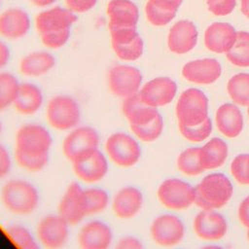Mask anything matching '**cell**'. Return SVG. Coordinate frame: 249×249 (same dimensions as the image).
I'll return each mask as SVG.
<instances>
[{
	"instance_id": "6da1fadb",
	"label": "cell",
	"mask_w": 249,
	"mask_h": 249,
	"mask_svg": "<svg viewBox=\"0 0 249 249\" xmlns=\"http://www.w3.org/2000/svg\"><path fill=\"white\" fill-rule=\"evenodd\" d=\"M78 17L68 8L55 6L40 12L35 18V26L41 42L50 49L63 47L71 35V27Z\"/></svg>"
},
{
	"instance_id": "7a4b0ae2",
	"label": "cell",
	"mask_w": 249,
	"mask_h": 249,
	"mask_svg": "<svg viewBox=\"0 0 249 249\" xmlns=\"http://www.w3.org/2000/svg\"><path fill=\"white\" fill-rule=\"evenodd\" d=\"M1 200L10 212L26 215L36 210L39 204V193L31 183L23 179H13L3 186Z\"/></svg>"
},
{
	"instance_id": "3957f363",
	"label": "cell",
	"mask_w": 249,
	"mask_h": 249,
	"mask_svg": "<svg viewBox=\"0 0 249 249\" xmlns=\"http://www.w3.org/2000/svg\"><path fill=\"white\" fill-rule=\"evenodd\" d=\"M195 203L204 209L211 210L224 206L232 195L231 181L222 173L205 176L195 188Z\"/></svg>"
},
{
	"instance_id": "277c9868",
	"label": "cell",
	"mask_w": 249,
	"mask_h": 249,
	"mask_svg": "<svg viewBox=\"0 0 249 249\" xmlns=\"http://www.w3.org/2000/svg\"><path fill=\"white\" fill-rule=\"evenodd\" d=\"M53 137L49 130L39 124H26L16 134V153L28 157L49 155Z\"/></svg>"
},
{
	"instance_id": "5b68a950",
	"label": "cell",
	"mask_w": 249,
	"mask_h": 249,
	"mask_svg": "<svg viewBox=\"0 0 249 249\" xmlns=\"http://www.w3.org/2000/svg\"><path fill=\"white\" fill-rule=\"evenodd\" d=\"M48 123L58 130H71L78 126L81 120V109L71 96L59 94L51 98L47 104Z\"/></svg>"
},
{
	"instance_id": "8992f818",
	"label": "cell",
	"mask_w": 249,
	"mask_h": 249,
	"mask_svg": "<svg viewBox=\"0 0 249 249\" xmlns=\"http://www.w3.org/2000/svg\"><path fill=\"white\" fill-rule=\"evenodd\" d=\"M99 135L91 126H76L64 137L62 151L73 163L98 150Z\"/></svg>"
},
{
	"instance_id": "52a82bcc",
	"label": "cell",
	"mask_w": 249,
	"mask_h": 249,
	"mask_svg": "<svg viewBox=\"0 0 249 249\" xmlns=\"http://www.w3.org/2000/svg\"><path fill=\"white\" fill-rule=\"evenodd\" d=\"M208 99L197 89H188L179 97L176 104V116L179 124L187 126L201 124L208 116Z\"/></svg>"
},
{
	"instance_id": "ba28073f",
	"label": "cell",
	"mask_w": 249,
	"mask_h": 249,
	"mask_svg": "<svg viewBox=\"0 0 249 249\" xmlns=\"http://www.w3.org/2000/svg\"><path fill=\"white\" fill-rule=\"evenodd\" d=\"M105 150L109 159L122 167L134 165L141 156L138 142L131 135L123 131L114 132L107 138Z\"/></svg>"
},
{
	"instance_id": "9c48e42d",
	"label": "cell",
	"mask_w": 249,
	"mask_h": 249,
	"mask_svg": "<svg viewBox=\"0 0 249 249\" xmlns=\"http://www.w3.org/2000/svg\"><path fill=\"white\" fill-rule=\"evenodd\" d=\"M107 81L111 92L124 99L139 92L142 83V74L140 70L134 66L117 64L110 68Z\"/></svg>"
},
{
	"instance_id": "30bf717a",
	"label": "cell",
	"mask_w": 249,
	"mask_h": 249,
	"mask_svg": "<svg viewBox=\"0 0 249 249\" xmlns=\"http://www.w3.org/2000/svg\"><path fill=\"white\" fill-rule=\"evenodd\" d=\"M109 31L112 49L120 59L134 61L142 55L144 43L137 27L109 28Z\"/></svg>"
},
{
	"instance_id": "8fae6325",
	"label": "cell",
	"mask_w": 249,
	"mask_h": 249,
	"mask_svg": "<svg viewBox=\"0 0 249 249\" xmlns=\"http://www.w3.org/2000/svg\"><path fill=\"white\" fill-rule=\"evenodd\" d=\"M158 196L167 208L180 210L195 202L196 194L190 184L179 179H167L159 187Z\"/></svg>"
},
{
	"instance_id": "7c38bea8",
	"label": "cell",
	"mask_w": 249,
	"mask_h": 249,
	"mask_svg": "<svg viewBox=\"0 0 249 249\" xmlns=\"http://www.w3.org/2000/svg\"><path fill=\"white\" fill-rule=\"evenodd\" d=\"M58 214L69 225L79 224L87 215L85 190L77 182H72L65 190L59 203Z\"/></svg>"
},
{
	"instance_id": "4fadbf2b",
	"label": "cell",
	"mask_w": 249,
	"mask_h": 249,
	"mask_svg": "<svg viewBox=\"0 0 249 249\" xmlns=\"http://www.w3.org/2000/svg\"><path fill=\"white\" fill-rule=\"evenodd\" d=\"M37 236L45 247L60 248L68 240L69 224L59 214L48 215L39 222Z\"/></svg>"
},
{
	"instance_id": "5bb4252c",
	"label": "cell",
	"mask_w": 249,
	"mask_h": 249,
	"mask_svg": "<svg viewBox=\"0 0 249 249\" xmlns=\"http://www.w3.org/2000/svg\"><path fill=\"white\" fill-rule=\"evenodd\" d=\"M176 90L177 86L173 80L167 77H158L142 86L138 94L146 104L157 108L171 102Z\"/></svg>"
},
{
	"instance_id": "9a60e30c",
	"label": "cell",
	"mask_w": 249,
	"mask_h": 249,
	"mask_svg": "<svg viewBox=\"0 0 249 249\" xmlns=\"http://www.w3.org/2000/svg\"><path fill=\"white\" fill-rule=\"evenodd\" d=\"M151 235L160 245L170 246L181 241L184 235V226L181 220L169 214L156 218L151 226Z\"/></svg>"
},
{
	"instance_id": "2e32d148",
	"label": "cell",
	"mask_w": 249,
	"mask_h": 249,
	"mask_svg": "<svg viewBox=\"0 0 249 249\" xmlns=\"http://www.w3.org/2000/svg\"><path fill=\"white\" fill-rule=\"evenodd\" d=\"M113 241V231L104 222L92 220L85 224L78 234L83 249H106Z\"/></svg>"
},
{
	"instance_id": "e0dca14e",
	"label": "cell",
	"mask_w": 249,
	"mask_h": 249,
	"mask_svg": "<svg viewBox=\"0 0 249 249\" xmlns=\"http://www.w3.org/2000/svg\"><path fill=\"white\" fill-rule=\"evenodd\" d=\"M76 176L86 183H96L102 180L108 172V160L98 150L88 157L72 163Z\"/></svg>"
},
{
	"instance_id": "ac0fdd59",
	"label": "cell",
	"mask_w": 249,
	"mask_h": 249,
	"mask_svg": "<svg viewBox=\"0 0 249 249\" xmlns=\"http://www.w3.org/2000/svg\"><path fill=\"white\" fill-rule=\"evenodd\" d=\"M30 26L29 15L20 8H9L0 15V35L9 40L24 37Z\"/></svg>"
},
{
	"instance_id": "d6986e66",
	"label": "cell",
	"mask_w": 249,
	"mask_h": 249,
	"mask_svg": "<svg viewBox=\"0 0 249 249\" xmlns=\"http://www.w3.org/2000/svg\"><path fill=\"white\" fill-rule=\"evenodd\" d=\"M122 111L129 123L130 128L146 125L160 115L156 107L146 104L138 93L124 99Z\"/></svg>"
},
{
	"instance_id": "ffe728a7",
	"label": "cell",
	"mask_w": 249,
	"mask_h": 249,
	"mask_svg": "<svg viewBox=\"0 0 249 249\" xmlns=\"http://www.w3.org/2000/svg\"><path fill=\"white\" fill-rule=\"evenodd\" d=\"M196 233L205 240H218L227 232V222L218 212L204 210L199 212L194 222Z\"/></svg>"
},
{
	"instance_id": "44dd1931",
	"label": "cell",
	"mask_w": 249,
	"mask_h": 249,
	"mask_svg": "<svg viewBox=\"0 0 249 249\" xmlns=\"http://www.w3.org/2000/svg\"><path fill=\"white\" fill-rule=\"evenodd\" d=\"M143 195L135 187L126 186L120 189L114 196L112 208L115 215L123 220L131 219L141 209Z\"/></svg>"
},
{
	"instance_id": "7402d4cb",
	"label": "cell",
	"mask_w": 249,
	"mask_h": 249,
	"mask_svg": "<svg viewBox=\"0 0 249 249\" xmlns=\"http://www.w3.org/2000/svg\"><path fill=\"white\" fill-rule=\"evenodd\" d=\"M197 31L195 24L190 20L176 22L169 31L167 44L172 53L182 54L190 52L196 45Z\"/></svg>"
},
{
	"instance_id": "603a6c76",
	"label": "cell",
	"mask_w": 249,
	"mask_h": 249,
	"mask_svg": "<svg viewBox=\"0 0 249 249\" xmlns=\"http://www.w3.org/2000/svg\"><path fill=\"white\" fill-rule=\"evenodd\" d=\"M109 28L137 27L139 10L131 0H111L107 5Z\"/></svg>"
},
{
	"instance_id": "cb8c5ba5",
	"label": "cell",
	"mask_w": 249,
	"mask_h": 249,
	"mask_svg": "<svg viewBox=\"0 0 249 249\" xmlns=\"http://www.w3.org/2000/svg\"><path fill=\"white\" fill-rule=\"evenodd\" d=\"M222 68L218 60L203 58L186 63L182 69L183 76L190 82L196 84L214 83L221 75Z\"/></svg>"
},
{
	"instance_id": "d4e9b609",
	"label": "cell",
	"mask_w": 249,
	"mask_h": 249,
	"mask_svg": "<svg viewBox=\"0 0 249 249\" xmlns=\"http://www.w3.org/2000/svg\"><path fill=\"white\" fill-rule=\"evenodd\" d=\"M234 27L227 22H214L204 33V43L208 50L217 53H227L236 40Z\"/></svg>"
},
{
	"instance_id": "484cf974",
	"label": "cell",
	"mask_w": 249,
	"mask_h": 249,
	"mask_svg": "<svg viewBox=\"0 0 249 249\" xmlns=\"http://www.w3.org/2000/svg\"><path fill=\"white\" fill-rule=\"evenodd\" d=\"M44 95L38 86L32 83L19 85L14 106L22 115H32L40 110L43 105Z\"/></svg>"
},
{
	"instance_id": "4316f807",
	"label": "cell",
	"mask_w": 249,
	"mask_h": 249,
	"mask_svg": "<svg viewBox=\"0 0 249 249\" xmlns=\"http://www.w3.org/2000/svg\"><path fill=\"white\" fill-rule=\"evenodd\" d=\"M218 129L228 137H236L243 128V118L239 109L231 103L223 104L216 113Z\"/></svg>"
},
{
	"instance_id": "83f0119b",
	"label": "cell",
	"mask_w": 249,
	"mask_h": 249,
	"mask_svg": "<svg viewBox=\"0 0 249 249\" xmlns=\"http://www.w3.org/2000/svg\"><path fill=\"white\" fill-rule=\"evenodd\" d=\"M55 65L54 56L48 52H32L19 62L20 72L29 77H38L50 72Z\"/></svg>"
},
{
	"instance_id": "f1b7e54d",
	"label": "cell",
	"mask_w": 249,
	"mask_h": 249,
	"mask_svg": "<svg viewBox=\"0 0 249 249\" xmlns=\"http://www.w3.org/2000/svg\"><path fill=\"white\" fill-rule=\"evenodd\" d=\"M228 156V146L220 138H212L203 147L199 148L198 159L204 169L221 166Z\"/></svg>"
},
{
	"instance_id": "f546056e",
	"label": "cell",
	"mask_w": 249,
	"mask_h": 249,
	"mask_svg": "<svg viewBox=\"0 0 249 249\" xmlns=\"http://www.w3.org/2000/svg\"><path fill=\"white\" fill-rule=\"evenodd\" d=\"M228 59L236 66H249V32L239 31L232 47L226 53Z\"/></svg>"
},
{
	"instance_id": "4dcf8cb0",
	"label": "cell",
	"mask_w": 249,
	"mask_h": 249,
	"mask_svg": "<svg viewBox=\"0 0 249 249\" xmlns=\"http://www.w3.org/2000/svg\"><path fill=\"white\" fill-rule=\"evenodd\" d=\"M228 92L234 103L249 105V74L239 73L231 78L228 83Z\"/></svg>"
},
{
	"instance_id": "1f68e13d",
	"label": "cell",
	"mask_w": 249,
	"mask_h": 249,
	"mask_svg": "<svg viewBox=\"0 0 249 249\" xmlns=\"http://www.w3.org/2000/svg\"><path fill=\"white\" fill-rule=\"evenodd\" d=\"M19 82L9 72H0V112L14 104Z\"/></svg>"
},
{
	"instance_id": "d6a6232c",
	"label": "cell",
	"mask_w": 249,
	"mask_h": 249,
	"mask_svg": "<svg viewBox=\"0 0 249 249\" xmlns=\"http://www.w3.org/2000/svg\"><path fill=\"white\" fill-rule=\"evenodd\" d=\"M85 197L88 215H93L103 212L110 202L108 193L100 188L86 189Z\"/></svg>"
},
{
	"instance_id": "836d02e7",
	"label": "cell",
	"mask_w": 249,
	"mask_h": 249,
	"mask_svg": "<svg viewBox=\"0 0 249 249\" xmlns=\"http://www.w3.org/2000/svg\"><path fill=\"white\" fill-rule=\"evenodd\" d=\"M199 148H190L180 154L177 160L179 169L188 175H197L205 169L201 166L198 159Z\"/></svg>"
},
{
	"instance_id": "e575fe53",
	"label": "cell",
	"mask_w": 249,
	"mask_h": 249,
	"mask_svg": "<svg viewBox=\"0 0 249 249\" xmlns=\"http://www.w3.org/2000/svg\"><path fill=\"white\" fill-rule=\"evenodd\" d=\"M7 235L18 247L22 249H37L38 244L32 232L22 225H12L6 230Z\"/></svg>"
},
{
	"instance_id": "d590c367",
	"label": "cell",
	"mask_w": 249,
	"mask_h": 249,
	"mask_svg": "<svg viewBox=\"0 0 249 249\" xmlns=\"http://www.w3.org/2000/svg\"><path fill=\"white\" fill-rule=\"evenodd\" d=\"M179 129L182 135L190 141L200 142L206 139L212 130L211 120L207 117L201 124L193 126H187L182 124H179Z\"/></svg>"
},
{
	"instance_id": "8d00e7d4",
	"label": "cell",
	"mask_w": 249,
	"mask_h": 249,
	"mask_svg": "<svg viewBox=\"0 0 249 249\" xmlns=\"http://www.w3.org/2000/svg\"><path fill=\"white\" fill-rule=\"evenodd\" d=\"M162 128H163V121L161 116L160 115L152 123L143 126L133 127L131 128V130L136 135V137L139 138L140 140L145 142H152L161 134Z\"/></svg>"
},
{
	"instance_id": "74e56055",
	"label": "cell",
	"mask_w": 249,
	"mask_h": 249,
	"mask_svg": "<svg viewBox=\"0 0 249 249\" xmlns=\"http://www.w3.org/2000/svg\"><path fill=\"white\" fill-rule=\"evenodd\" d=\"M145 12L147 19L150 21V23L156 26H162L169 23L176 15V12L160 9L152 4L150 1H148L146 4Z\"/></svg>"
},
{
	"instance_id": "f35d334b",
	"label": "cell",
	"mask_w": 249,
	"mask_h": 249,
	"mask_svg": "<svg viewBox=\"0 0 249 249\" xmlns=\"http://www.w3.org/2000/svg\"><path fill=\"white\" fill-rule=\"evenodd\" d=\"M231 170L238 183L249 185V155L236 156L231 162Z\"/></svg>"
},
{
	"instance_id": "ab89813d",
	"label": "cell",
	"mask_w": 249,
	"mask_h": 249,
	"mask_svg": "<svg viewBox=\"0 0 249 249\" xmlns=\"http://www.w3.org/2000/svg\"><path fill=\"white\" fill-rule=\"evenodd\" d=\"M15 157L19 166L32 172H37L43 169L49 161V155L42 157H28L19 153H15Z\"/></svg>"
},
{
	"instance_id": "60d3db41",
	"label": "cell",
	"mask_w": 249,
	"mask_h": 249,
	"mask_svg": "<svg viewBox=\"0 0 249 249\" xmlns=\"http://www.w3.org/2000/svg\"><path fill=\"white\" fill-rule=\"evenodd\" d=\"M235 4V0H207L208 10L216 16H227L231 14Z\"/></svg>"
},
{
	"instance_id": "b9f144b4",
	"label": "cell",
	"mask_w": 249,
	"mask_h": 249,
	"mask_svg": "<svg viewBox=\"0 0 249 249\" xmlns=\"http://www.w3.org/2000/svg\"><path fill=\"white\" fill-rule=\"evenodd\" d=\"M98 0H65L66 6L74 13H86L92 9Z\"/></svg>"
},
{
	"instance_id": "7bdbcfd3",
	"label": "cell",
	"mask_w": 249,
	"mask_h": 249,
	"mask_svg": "<svg viewBox=\"0 0 249 249\" xmlns=\"http://www.w3.org/2000/svg\"><path fill=\"white\" fill-rule=\"evenodd\" d=\"M12 168V159L7 148L0 143V179L6 177Z\"/></svg>"
},
{
	"instance_id": "ee69618b",
	"label": "cell",
	"mask_w": 249,
	"mask_h": 249,
	"mask_svg": "<svg viewBox=\"0 0 249 249\" xmlns=\"http://www.w3.org/2000/svg\"><path fill=\"white\" fill-rule=\"evenodd\" d=\"M142 247L141 242L133 236H124L117 243V248L119 249H140Z\"/></svg>"
},
{
	"instance_id": "f6af8a7d",
	"label": "cell",
	"mask_w": 249,
	"mask_h": 249,
	"mask_svg": "<svg viewBox=\"0 0 249 249\" xmlns=\"http://www.w3.org/2000/svg\"><path fill=\"white\" fill-rule=\"evenodd\" d=\"M155 6L166 10V11H172L177 12L179 6L183 2V0H148Z\"/></svg>"
},
{
	"instance_id": "bcb514c9",
	"label": "cell",
	"mask_w": 249,
	"mask_h": 249,
	"mask_svg": "<svg viewBox=\"0 0 249 249\" xmlns=\"http://www.w3.org/2000/svg\"><path fill=\"white\" fill-rule=\"evenodd\" d=\"M238 217L240 222L249 229V196L243 199L238 208Z\"/></svg>"
},
{
	"instance_id": "7dc6e473",
	"label": "cell",
	"mask_w": 249,
	"mask_h": 249,
	"mask_svg": "<svg viewBox=\"0 0 249 249\" xmlns=\"http://www.w3.org/2000/svg\"><path fill=\"white\" fill-rule=\"evenodd\" d=\"M10 49L9 47L0 40V69L5 67L10 59Z\"/></svg>"
},
{
	"instance_id": "c3c4849f",
	"label": "cell",
	"mask_w": 249,
	"mask_h": 249,
	"mask_svg": "<svg viewBox=\"0 0 249 249\" xmlns=\"http://www.w3.org/2000/svg\"><path fill=\"white\" fill-rule=\"evenodd\" d=\"M34 6H37V7H41V8H44V7H48L52 4H53L56 0H29Z\"/></svg>"
},
{
	"instance_id": "681fc988",
	"label": "cell",
	"mask_w": 249,
	"mask_h": 249,
	"mask_svg": "<svg viewBox=\"0 0 249 249\" xmlns=\"http://www.w3.org/2000/svg\"><path fill=\"white\" fill-rule=\"evenodd\" d=\"M241 12L246 18H249V0H241Z\"/></svg>"
},
{
	"instance_id": "f907efd6",
	"label": "cell",
	"mask_w": 249,
	"mask_h": 249,
	"mask_svg": "<svg viewBox=\"0 0 249 249\" xmlns=\"http://www.w3.org/2000/svg\"><path fill=\"white\" fill-rule=\"evenodd\" d=\"M2 130H3V124H2V122L0 121V134L2 133Z\"/></svg>"
},
{
	"instance_id": "816d5d0a",
	"label": "cell",
	"mask_w": 249,
	"mask_h": 249,
	"mask_svg": "<svg viewBox=\"0 0 249 249\" xmlns=\"http://www.w3.org/2000/svg\"><path fill=\"white\" fill-rule=\"evenodd\" d=\"M247 237H248V240H249V231H248V232H247Z\"/></svg>"
},
{
	"instance_id": "f5cc1de1",
	"label": "cell",
	"mask_w": 249,
	"mask_h": 249,
	"mask_svg": "<svg viewBox=\"0 0 249 249\" xmlns=\"http://www.w3.org/2000/svg\"><path fill=\"white\" fill-rule=\"evenodd\" d=\"M248 116H249V105H248Z\"/></svg>"
},
{
	"instance_id": "db71d44e",
	"label": "cell",
	"mask_w": 249,
	"mask_h": 249,
	"mask_svg": "<svg viewBox=\"0 0 249 249\" xmlns=\"http://www.w3.org/2000/svg\"><path fill=\"white\" fill-rule=\"evenodd\" d=\"M0 4H1V0H0Z\"/></svg>"
}]
</instances>
